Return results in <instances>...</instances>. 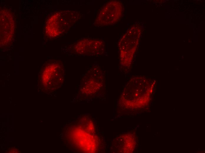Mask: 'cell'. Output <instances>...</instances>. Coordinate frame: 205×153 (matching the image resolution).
Here are the masks:
<instances>
[{
	"instance_id": "obj_1",
	"label": "cell",
	"mask_w": 205,
	"mask_h": 153,
	"mask_svg": "<svg viewBox=\"0 0 205 153\" xmlns=\"http://www.w3.org/2000/svg\"><path fill=\"white\" fill-rule=\"evenodd\" d=\"M79 14L77 11H73L67 18L58 15L57 13L53 14L49 19L47 29L48 34L54 37L63 32L64 27L70 29L79 19Z\"/></svg>"
}]
</instances>
